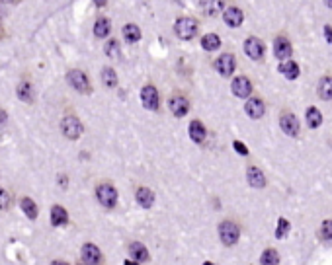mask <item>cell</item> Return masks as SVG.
Segmentation results:
<instances>
[{
    "label": "cell",
    "mask_w": 332,
    "mask_h": 265,
    "mask_svg": "<svg viewBox=\"0 0 332 265\" xmlns=\"http://www.w3.org/2000/svg\"><path fill=\"white\" fill-rule=\"evenodd\" d=\"M94 197H96V201L104 207V209H115L117 207V199H119V193H117V189H115V185L108 181V179H102V181H98L96 183V187H94Z\"/></svg>",
    "instance_id": "cell-1"
},
{
    "label": "cell",
    "mask_w": 332,
    "mask_h": 265,
    "mask_svg": "<svg viewBox=\"0 0 332 265\" xmlns=\"http://www.w3.org/2000/svg\"><path fill=\"white\" fill-rule=\"evenodd\" d=\"M199 31V24L196 18H190V16H182L176 20L174 24V33L176 37H180L182 41H192Z\"/></svg>",
    "instance_id": "cell-2"
},
{
    "label": "cell",
    "mask_w": 332,
    "mask_h": 265,
    "mask_svg": "<svg viewBox=\"0 0 332 265\" xmlns=\"http://www.w3.org/2000/svg\"><path fill=\"white\" fill-rule=\"evenodd\" d=\"M66 82H68V86H70L72 90H76L78 94H84V96L92 94L90 78H88V74H86L84 70H80V68H70V70L66 72Z\"/></svg>",
    "instance_id": "cell-3"
},
{
    "label": "cell",
    "mask_w": 332,
    "mask_h": 265,
    "mask_svg": "<svg viewBox=\"0 0 332 265\" xmlns=\"http://www.w3.org/2000/svg\"><path fill=\"white\" fill-rule=\"evenodd\" d=\"M61 133H63V137L65 139H68V141H76V139H80V135L84 133V125H82V121L76 117V115H65L63 119H61Z\"/></svg>",
    "instance_id": "cell-4"
},
{
    "label": "cell",
    "mask_w": 332,
    "mask_h": 265,
    "mask_svg": "<svg viewBox=\"0 0 332 265\" xmlns=\"http://www.w3.org/2000/svg\"><path fill=\"white\" fill-rule=\"evenodd\" d=\"M168 109H170V113H172L174 117L182 119V117H186V115L190 113V100H188L180 90H176V92H172L170 98H168Z\"/></svg>",
    "instance_id": "cell-5"
},
{
    "label": "cell",
    "mask_w": 332,
    "mask_h": 265,
    "mask_svg": "<svg viewBox=\"0 0 332 265\" xmlns=\"http://www.w3.org/2000/svg\"><path fill=\"white\" fill-rule=\"evenodd\" d=\"M219 238H221V242L227 248L234 246V244L238 242V238H240V228H238V224L232 222V220H223L221 224H219Z\"/></svg>",
    "instance_id": "cell-6"
},
{
    "label": "cell",
    "mask_w": 332,
    "mask_h": 265,
    "mask_svg": "<svg viewBox=\"0 0 332 265\" xmlns=\"http://www.w3.org/2000/svg\"><path fill=\"white\" fill-rule=\"evenodd\" d=\"M141 104L149 111H159L161 109V92L153 84H145L141 88Z\"/></svg>",
    "instance_id": "cell-7"
},
{
    "label": "cell",
    "mask_w": 332,
    "mask_h": 265,
    "mask_svg": "<svg viewBox=\"0 0 332 265\" xmlns=\"http://www.w3.org/2000/svg\"><path fill=\"white\" fill-rule=\"evenodd\" d=\"M80 256H82V264L84 265H104V254H102V250H100L96 244H92V242H84V244H82Z\"/></svg>",
    "instance_id": "cell-8"
},
{
    "label": "cell",
    "mask_w": 332,
    "mask_h": 265,
    "mask_svg": "<svg viewBox=\"0 0 332 265\" xmlns=\"http://www.w3.org/2000/svg\"><path fill=\"white\" fill-rule=\"evenodd\" d=\"M213 68H215L221 76H225V78L232 76V72H234V68H236V59H234V55L223 53L221 57H217L215 62H213Z\"/></svg>",
    "instance_id": "cell-9"
},
{
    "label": "cell",
    "mask_w": 332,
    "mask_h": 265,
    "mask_svg": "<svg viewBox=\"0 0 332 265\" xmlns=\"http://www.w3.org/2000/svg\"><path fill=\"white\" fill-rule=\"evenodd\" d=\"M231 90L236 98H248L252 94V82L248 80V76H234L231 82Z\"/></svg>",
    "instance_id": "cell-10"
},
{
    "label": "cell",
    "mask_w": 332,
    "mask_h": 265,
    "mask_svg": "<svg viewBox=\"0 0 332 265\" xmlns=\"http://www.w3.org/2000/svg\"><path fill=\"white\" fill-rule=\"evenodd\" d=\"M127 252H129L131 260L137 262V264H147L151 260V254H149V250H147V246L143 242H129L127 244Z\"/></svg>",
    "instance_id": "cell-11"
},
{
    "label": "cell",
    "mask_w": 332,
    "mask_h": 265,
    "mask_svg": "<svg viewBox=\"0 0 332 265\" xmlns=\"http://www.w3.org/2000/svg\"><path fill=\"white\" fill-rule=\"evenodd\" d=\"M279 127H281V131L285 133V135H289V137H297L299 135V121H297V117L293 115V113H281V117H279Z\"/></svg>",
    "instance_id": "cell-12"
},
{
    "label": "cell",
    "mask_w": 332,
    "mask_h": 265,
    "mask_svg": "<svg viewBox=\"0 0 332 265\" xmlns=\"http://www.w3.org/2000/svg\"><path fill=\"white\" fill-rule=\"evenodd\" d=\"M188 135H190V139H192L196 145H203L205 139H207V129H205V125H203L199 119H192V121H190V127H188Z\"/></svg>",
    "instance_id": "cell-13"
},
{
    "label": "cell",
    "mask_w": 332,
    "mask_h": 265,
    "mask_svg": "<svg viewBox=\"0 0 332 265\" xmlns=\"http://www.w3.org/2000/svg\"><path fill=\"white\" fill-rule=\"evenodd\" d=\"M155 191L153 189H149L147 185H139L137 189H135V201H137V205L139 207H143V209H151L153 205H155Z\"/></svg>",
    "instance_id": "cell-14"
},
{
    "label": "cell",
    "mask_w": 332,
    "mask_h": 265,
    "mask_svg": "<svg viewBox=\"0 0 332 265\" xmlns=\"http://www.w3.org/2000/svg\"><path fill=\"white\" fill-rule=\"evenodd\" d=\"M244 53H246V57H250L252 60H262V57H264V43L258 37H248L244 41Z\"/></svg>",
    "instance_id": "cell-15"
},
{
    "label": "cell",
    "mask_w": 332,
    "mask_h": 265,
    "mask_svg": "<svg viewBox=\"0 0 332 265\" xmlns=\"http://www.w3.org/2000/svg\"><path fill=\"white\" fill-rule=\"evenodd\" d=\"M223 20H225V24H227L229 28H238V26L244 22V14H242L240 8L229 6V8H225V12H223Z\"/></svg>",
    "instance_id": "cell-16"
},
{
    "label": "cell",
    "mask_w": 332,
    "mask_h": 265,
    "mask_svg": "<svg viewBox=\"0 0 332 265\" xmlns=\"http://www.w3.org/2000/svg\"><path fill=\"white\" fill-rule=\"evenodd\" d=\"M16 96L18 100H22L24 104H32L33 102V84L28 78H22L20 84L16 86Z\"/></svg>",
    "instance_id": "cell-17"
},
{
    "label": "cell",
    "mask_w": 332,
    "mask_h": 265,
    "mask_svg": "<svg viewBox=\"0 0 332 265\" xmlns=\"http://www.w3.org/2000/svg\"><path fill=\"white\" fill-rule=\"evenodd\" d=\"M111 35V20L106 16H98L94 22V37L96 39H106Z\"/></svg>",
    "instance_id": "cell-18"
},
{
    "label": "cell",
    "mask_w": 332,
    "mask_h": 265,
    "mask_svg": "<svg viewBox=\"0 0 332 265\" xmlns=\"http://www.w3.org/2000/svg\"><path fill=\"white\" fill-rule=\"evenodd\" d=\"M274 55L279 60H287L291 57V41L287 37H283V35L276 37V41H274Z\"/></svg>",
    "instance_id": "cell-19"
},
{
    "label": "cell",
    "mask_w": 332,
    "mask_h": 265,
    "mask_svg": "<svg viewBox=\"0 0 332 265\" xmlns=\"http://www.w3.org/2000/svg\"><path fill=\"white\" fill-rule=\"evenodd\" d=\"M246 179H248V183H250L252 187H256V189L266 187V176H264L262 170L256 168V166H248V170H246Z\"/></svg>",
    "instance_id": "cell-20"
},
{
    "label": "cell",
    "mask_w": 332,
    "mask_h": 265,
    "mask_svg": "<svg viewBox=\"0 0 332 265\" xmlns=\"http://www.w3.org/2000/svg\"><path fill=\"white\" fill-rule=\"evenodd\" d=\"M244 111H246V115L252 117V119H260V117L264 115V111H266V106H264V102H262L260 98H250V100L244 104Z\"/></svg>",
    "instance_id": "cell-21"
},
{
    "label": "cell",
    "mask_w": 332,
    "mask_h": 265,
    "mask_svg": "<svg viewBox=\"0 0 332 265\" xmlns=\"http://www.w3.org/2000/svg\"><path fill=\"white\" fill-rule=\"evenodd\" d=\"M20 209L24 211V214H26L30 220H35V218L39 216V207H37V203H35L32 197H28V195L20 197Z\"/></svg>",
    "instance_id": "cell-22"
},
{
    "label": "cell",
    "mask_w": 332,
    "mask_h": 265,
    "mask_svg": "<svg viewBox=\"0 0 332 265\" xmlns=\"http://www.w3.org/2000/svg\"><path fill=\"white\" fill-rule=\"evenodd\" d=\"M121 33H123V39L127 43H131V45L137 43V41H141V37H143V31H141V28L137 24H125L121 28Z\"/></svg>",
    "instance_id": "cell-23"
},
{
    "label": "cell",
    "mask_w": 332,
    "mask_h": 265,
    "mask_svg": "<svg viewBox=\"0 0 332 265\" xmlns=\"http://www.w3.org/2000/svg\"><path fill=\"white\" fill-rule=\"evenodd\" d=\"M51 224L55 228H61V226H66L68 224V211L61 205H53L51 207Z\"/></svg>",
    "instance_id": "cell-24"
},
{
    "label": "cell",
    "mask_w": 332,
    "mask_h": 265,
    "mask_svg": "<svg viewBox=\"0 0 332 265\" xmlns=\"http://www.w3.org/2000/svg\"><path fill=\"white\" fill-rule=\"evenodd\" d=\"M100 78H102V84H104L108 90H111V88H117L119 78H117L115 68H111V66H104V68H102V72H100Z\"/></svg>",
    "instance_id": "cell-25"
},
{
    "label": "cell",
    "mask_w": 332,
    "mask_h": 265,
    "mask_svg": "<svg viewBox=\"0 0 332 265\" xmlns=\"http://www.w3.org/2000/svg\"><path fill=\"white\" fill-rule=\"evenodd\" d=\"M279 72H281L287 80H295V78L299 76V66H297L295 60H283V62L279 64Z\"/></svg>",
    "instance_id": "cell-26"
},
{
    "label": "cell",
    "mask_w": 332,
    "mask_h": 265,
    "mask_svg": "<svg viewBox=\"0 0 332 265\" xmlns=\"http://www.w3.org/2000/svg\"><path fill=\"white\" fill-rule=\"evenodd\" d=\"M201 47L203 51H217L221 47V37L217 33H205L201 37Z\"/></svg>",
    "instance_id": "cell-27"
},
{
    "label": "cell",
    "mask_w": 332,
    "mask_h": 265,
    "mask_svg": "<svg viewBox=\"0 0 332 265\" xmlns=\"http://www.w3.org/2000/svg\"><path fill=\"white\" fill-rule=\"evenodd\" d=\"M199 6L207 16H217L221 10H225V2L219 0H205V2H199Z\"/></svg>",
    "instance_id": "cell-28"
},
{
    "label": "cell",
    "mask_w": 332,
    "mask_h": 265,
    "mask_svg": "<svg viewBox=\"0 0 332 265\" xmlns=\"http://www.w3.org/2000/svg\"><path fill=\"white\" fill-rule=\"evenodd\" d=\"M319 98L332 100V76H323L319 82Z\"/></svg>",
    "instance_id": "cell-29"
},
{
    "label": "cell",
    "mask_w": 332,
    "mask_h": 265,
    "mask_svg": "<svg viewBox=\"0 0 332 265\" xmlns=\"http://www.w3.org/2000/svg\"><path fill=\"white\" fill-rule=\"evenodd\" d=\"M104 53H106V57H110L111 60L121 59V45H119V41L111 37L110 41L104 45Z\"/></svg>",
    "instance_id": "cell-30"
},
{
    "label": "cell",
    "mask_w": 332,
    "mask_h": 265,
    "mask_svg": "<svg viewBox=\"0 0 332 265\" xmlns=\"http://www.w3.org/2000/svg\"><path fill=\"white\" fill-rule=\"evenodd\" d=\"M305 117H307V125H309L311 129H317V127L323 123V115H321V111H319L317 107H313V106L307 109Z\"/></svg>",
    "instance_id": "cell-31"
},
{
    "label": "cell",
    "mask_w": 332,
    "mask_h": 265,
    "mask_svg": "<svg viewBox=\"0 0 332 265\" xmlns=\"http://www.w3.org/2000/svg\"><path fill=\"white\" fill-rule=\"evenodd\" d=\"M260 264L262 265H279V256H277L276 250H274V248L264 250L262 256H260Z\"/></svg>",
    "instance_id": "cell-32"
},
{
    "label": "cell",
    "mask_w": 332,
    "mask_h": 265,
    "mask_svg": "<svg viewBox=\"0 0 332 265\" xmlns=\"http://www.w3.org/2000/svg\"><path fill=\"white\" fill-rule=\"evenodd\" d=\"M291 226H289V222H287V218H279L277 220V228H276V238H283L285 234H287V230H289Z\"/></svg>",
    "instance_id": "cell-33"
},
{
    "label": "cell",
    "mask_w": 332,
    "mask_h": 265,
    "mask_svg": "<svg viewBox=\"0 0 332 265\" xmlns=\"http://www.w3.org/2000/svg\"><path fill=\"white\" fill-rule=\"evenodd\" d=\"M10 209V193L0 187V211H8Z\"/></svg>",
    "instance_id": "cell-34"
},
{
    "label": "cell",
    "mask_w": 332,
    "mask_h": 265,
    "mask_svg": "<svg viewBox=\"0 0 332 265\" xmlns=\"http://www.w3.org/2000/svg\"><path fill=\"white\" fill-rule=\"evenodd\" d=\"M321 236L325 240H332V220H325L321 226Z\"/></svg>",
    "instance_id": "cell-35"
},
{
    "label": "cell",
    "mask_w": 332,
    "mask_h": 265,
    "mask_svg": "<svg viewBox=\"0 0 332 265\" xmlns=\"http://www.w3.org/2000/svg\"><path fill=\"white\" fill-rule=\"evenodd\" d=\"M232 148H234L240 156H248V148H246V145H242L240 141H234V143H232Z\"/></svg>",
    "instance_id": "cell-36"
},
{
    "label": "cell",
    "mask_w": 332,
    "mask_h": 265,
    "mask_svg": "<svg viewBox=\"0 0 332 265\" xmlns=\"http://www.w3.org/2000/svg\"><path fill=\"white\" fill-rule=\"evenodd\" d=\"M6 123H8V113H6V111L0 107V129H2Z\"/></svg>",
    "instance_id": "cell-37"
},
{
    "label": "cell",
    "mask_w": 332,
    "mask_h": 265,
    "mask_svg": "<svg viewBox=\"0 0 332 265\" xmlns=\"http://www.w3.org/2000/svg\"><path fill=\"white\" fill-rule=\"evenodd\" d=\"M66 181H68V177L61 174V176H59V183H61V187H63V189H66Z\"/></svg>",
    "instance_id": "cell-38"
},
{
    "label": "cell",
    "mask_w": 332,
    "mask_h": 265,
    "mask_svg": "<svg viewBox=\"0 0 332 265\" xmlns=\"http://www.w3.org/2000/svg\"><path fill=\"white\" fill-rule=\"evenodd\" d=\"M325 35H327L329 43H332V28L331 26H325Z\"/></svg>",
    "instance_id": "cell-39"
},
{
    "label": "cell",
    "mask_w": 332,
    "mask_h": 265,
    "mask_svg": "<svg viewBox=\"0 0 332 265\" xmlns=\"http://www.w3.org/2000/svg\"><path fill=\"white\" fill-rule=\"evenodd\" d=\"M6 31H4V24H2V16H0V39H4Z\"/></svg>",
    "instance_id": "cell-40"
},
{
    "label": "cell",
    "mask_w": 332,
    "mask_h": 265,
    "mask_svg": "<svg viewBox=\"0 0 332 265\" xmlns=\"http://www.w3.org/2000/svg\"><path fill=\"white\" fill-rule=\"evenodd\" d=\"M51 265H70V264H68V262H65V260H53Z\"/></svg>",
    "instance_id": "cell-41"
},
{
    "label": "cell",
    "mask_w": 332,
    "mask_h": 265,
    "mask_svg": "<svg viewBox=\"0 0 332 265\" xmlns=\"http://www.w3.org/2000/svg\"><path fill=\"white\" fill-rule=\"evenodd\" d=\"M123 265H141V264H137V262H133V260H125Z\"/></svg>",
    "instance_id": "cell-42"
},
{
    "label": "cell",
    "mask_w": 332,
    "mask_h": 265,
    "mask_svg": "<svg viewBox=\"0 0 332 265\" xmlns=\"http://www.w3.org/2000/svg\"><path fill=\"white\" fill-rule=\"evenodd\" d=\"M203 265H215V264H213V262H205Z\"/></svg>",
    "instance_id": "cell-43"
},
{
    "label": "cell",
    "mask_w": 332,
    "mask_h": 265,
    "mask_svg": "<svg viewBox=\"0 0 332 265\" xmlns=\"http://www.w3.org/2000/svg\"><path fill=\"white\" fill-rule=\"evenodd\" d=\"M76 265H84V264H76Z\"/></svg>",
    "instance_id": "cell-44"
}]
</instances>
